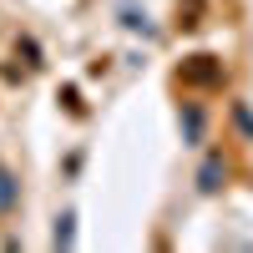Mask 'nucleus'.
I'll return each instance as SVG.
<instances>
[{
  "label": "nucleus",
  "instance_id": "obj_6",
  "mask_svg": "<svg viewBox=\"0 0 253 253\" xmlns=\"http://www.w3.org/2000/svg\"><path fill=\"white\" fill-rule=\"evenodd\" d=\"M71 223H76L71 213H61V218H56V243H61V248H71V243H76V228H71Z\"/></svg>",
  "mask_w": 253,
  "mask_h": 253
},
{
  "label": "nucleus",
  "instance_id": "obj_8",
  "mask_svg": "<svg viewBox=\"0 0 253 253\" xmlns=\"http://www.w3.org/2000/svg\"><path fill=\"white\" fill-rule=\"evenodd\" d=\"M233 122H238V126H243V132H248V137H253V112H248V107H243V101H238V107H233Z\"/></svg>",
  "mask_w": 253,
  "mask_h": 253
},
{
  "label": "nucleus",
  "instance_id": "obj_5",
  "mask_svg": "<svg viewBox=\"0 0 253 253\" xmlns=\"http://www.w3.org/2000/svg\"><path fill=\"white\" fill-rule=\"evenodd\" d=\"M198 15H203V0H187V5H177V26H182V31H193V26H203Z\"/></svg>",
  "mask_w": 253,
  "mask_h": 253
},
{
  "label": "nucleus",
  "instance_id": "obj_1",
  "mask_svg": "<svg viewBox=\"0 0 253 253\" xmlns=\"http://www.w3.org/2000/svg\"><path fill=\"white\" fill-rule=\"evenodd\" d=\"M177 81H182V86H193V91H218L223 81H228V71H223L218 56L198 51V56H187L182 66H177Z\"/></svg>",
  "mask_w": 253,
  "mask_h": 253
},
{
  "label": "nucleus",
  "instance_id": "obj_2",
  "mask_svg": "<svg viewBox=\"0 0 253 253\" xmlns=\"http://www.w3.org/2000/svg\"><path fill=\"white\" fill-rule=\"evenodd\" d=\"M223 172H228V162L213 152V157H208L203 162V172H198V187H203V193H218V182H223Z\"/></svg>",
  "mask_w": 253,
  "mask_h": 253
},
{
  "label": "nucleus",
  "instance_id": "obj_7",
  "mask_svg": "<svg viewBox=\"0 0 253 253\" xmlns=\"http://www.w3.org/2000/svg\"><path fill=\"white\" fill-rule=\"evenodd\" d=\"M20 51H26V66H41V46H36L31 36H20Z\"/></svg>",
  "mask_w": 253,
  "mask_h": 253
},
{
  "label": "nucleus",
  "instance_id": "obj_4",
  "mask_svg": "<svg viewBox=\"0 0 253 253\" xmlns=\"http://www.w3.org/2000/svg\"><path fill=\"white\" fill-rule=\"evenodd\" d=\"M182 132H187V142H203V112L198 107H182Z\"/></svg>",
  "mask_w": 253,
  "mask_h": 253
},
{
  "label": "nucleus",
  "instance_id": "obj_3",
  "mask_svg": "<svg viewBox=\"0 0 253 253\" xmlns=\"http://www.w3.org/2000/svg\"><path fill=\"white\" fill-rule=\"evenodd\" d=\"M20 203V187H15V177L0 167V213H10V208Z\"/></svg>",
  "mask_w": 253,
  "mask_h": 253
},
{
  "label": "nucleus",
  "instance_id": "obj_9",
  "mask_svg": "<svg viewBox=\"0 0 253 253\" xmlns=\"http://www.w3.org/2000/svg\"><path fill=\"white\" fill-rule=\"evenodd\" d=\"M61 101H66V107H71V112L81 117V96H76V86H66V91H61Z\"/></svg>",
  "mask_w": 253,
  "mask_h": 253
}]
</instances>
